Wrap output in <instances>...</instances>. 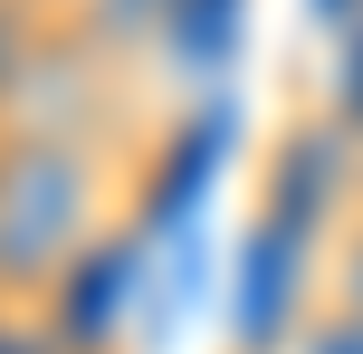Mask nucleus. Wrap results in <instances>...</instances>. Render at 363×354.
Instances as JSON below:
<instances>
[{
    "label": "nucleus",
    "mask_w": 363,
    "mask_h": 354,
    "mask_svg": "<svg viewBox=\"0 0 363 354\" xmlns=\"http://www.w3.org/2000/svg\"><path fill=\"white\" fill-rule=\"evenodd\" d=\"M125 153L134 144L0 125V268H10L19 306H48L57 287L106 249L115 192H125Z\"/></svg>",
    "instance_id": "obj_1"
},
{
    "label": "nucleus",
    "mask_w": 363,
    "mask_h": 354,
    "mask_svg": "<svg viewBox=\"0 0 363 354\" xmlns=\"http://www.w3.org/2000/svg\"><path fill=\"white\" fill-rule=\"evenodd\" d=\"M38 10H48V0H0V125H10V96H19V67H29V38H38Z\"/></svg>",
    "instance_id": "obj_2"
},
{
    "label": "nucleus",
    "mask_w": 363,
    "mask_h": 354,
    "mask_svg": "<svg viewBox=\"0 0 363 354\" xmlns=\"http://www.w3.org/2000/svg\"><path fill=\"white\" fill-rule=\"evenodd\" d=\"M0 306H19V297H10V268H0Z\"/></svg>",
    "instance_id": "obj_3"
}]
</instances>
